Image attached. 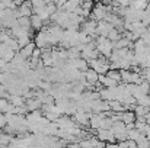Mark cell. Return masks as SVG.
<instances>
[{"instance_id": "cell-5", "label": "cell", "mask_w": 150, "mask_h": 148, "mask_svg": "<svg viewBox=\"0 0 150 148\" xmlns=\"http://www.w3.org/2000/svg\"><path fill=\"white\" fill-rule=\"evenodd\" d=\"M29 20H31V29L32 31H41L42 29V26H44V22L41 20V18L40 16H37V15H32L31 18H29Z\"/></svg>"}, {"instance_id": "cell-1", "label": "cell", "mask_w": 150, "mask_h": 148, "mask_svg": "<svg viewBox=\"0 0 150 148\" xmlns=\"http://www.w3.org/2000/svg\"><path fill=\"white\" fill-rule=\"evenodd\" d=\"M15 15H16V19H19V18H31V16L34 15V10H32V6H31V1L22 3V4L15 10Z\"/></svg>"}, {"instance_id": "cell-3", "label": "cell", "mask_w": 150, "mask_h": 148, "mask_svg": "<svg viewBox=\"0 0 150 148\" xmlns=\"http://www.w3.org/2000/svg\"><path fill=\"white\" fill-rule=\"evenodd\" d=\"M91 116H92V115L85 113V112H76L74 116H73V122L77 123V125L86 126V125H89V119H91Z\"/></svg>"}, {"instance_id": "cell-9", "label": "cell", "mask_w": 150, "mask_h": 148, "mask_svg": "<svg viewBox=\"0 0 150 148\" xmlns=\"http://www.w3.org/2000/svg\"><path fill=\"white\" fill-rule=\"evenodd\" d=\"M6 125H7L6 115H0V128H6Z\"/></svg>"}, {"instance_id": "cell-8", "label": "cell", "mask_w": 150, "mask_h": 148, "mask_svg": "<svg viewBox=\"0 0 150 148\" xmlns=\"http://www.w3.org/2000/svg\"><path fill=\"white\" fill-rule=\"evenodd\" d=\"M105 76H106L108 79H111V80L117 81V83H121V74H120V71H118V70H109Z\"/></svg>"}, {"instance_id": "cell-4", "label": "cell", "mask_w": 150, "mask_h": 148, "mask_svg": "<svg viewBox=\"0 0 150 148\" xmlns=\"http://www.w3.org/2000/svg\"><path fill=\"white\" fill-rule=\"evenodd\" d=\"M35 44H34V41H31L28 45H25L22 49H19V54L25 58V60H28V58H31V55H32V52L35 51Z\"/></svg>"}, {"instance_id": "cell-6", "label": "cell", "mask_w": 150, "mask_h": 148, "mask_svg": "<svg viewBox=\"0 0 150 148\" xmlns=\"http://www.w3.org/2000/svg\"><path fill=\"white\" fill-rule=\"evenodd\" d=\"M83 74H85V81H86L88 84H96V83H98V74H96L92 68H89V70L85 71Z\"/></svg>"}, {"instance_id": "cell-2", "label": "cell", "mask_w": 150, "mask_h": 148, "mask_svg": "<svg viewBox=\"0 0 150 148\" xmlns=\"http://www.w3.org/2000/svg\"><path fill=\"white\" fill-rule=\"evenodd\" d=\"M96 135H98V140L102 141V142H106V144H117L115 135L111 132V129H99V131H96Z\"/></svg>"}, {"instance_id": "cell-7", "label": "cell", "mask_w": 150, "mask_h": 148, "mask_svg": "<svg viewBox=\"0 0 150 148\" xmlns=\"http://www.w3.org/2000/svg\"><path fill=\"white\" fill-rule=\"evenodd\" d=\"M121 122H122L124 125L134 123V122H136V115H134V112H122V113H121Z\"/></svg>"}]
</instances>
